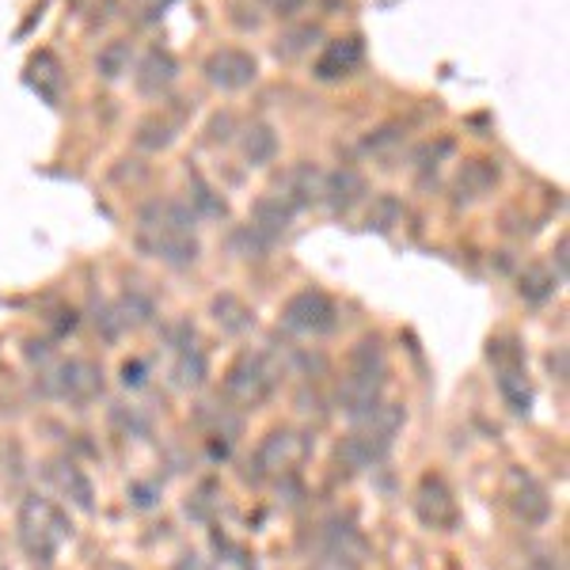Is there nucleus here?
<instances>
[{"instance_id":"cd10ccee","label":"nucleus","mask_w":570,"mask_h":570,"mask_svg":"<svg viewBox=\"0 0 570 570\" xmlns=\"http://www.w3.org/2000/svg\"><path fill=\"white\" fill-rule=\"evenodd\" d=\"M529 570H563V567H556V563H548V559H537Z\"/></svg>"},{"instance_id":"a878e982","label":"nucleus","mask_w":570,"mask_h":570,"mask_svg":"<svg viewBox=\"0 0 570 570\" xmlns=\"http://www.w3.org/2000/svg\"><path fill=\"white\" fill-rule=\"evenodd\" d=\"M312 570H357L351 556H324Z\"/></svg>"},{"instance_id":"dca6fc26","label":"nucleus","mask_w":570,"mask_h":570,"mask_svg":"<svg viewBox=\"0 0 570 570\" xmlns=\"http://www.w3.org/2000/svg\"><path fill=\"white\" fill-rule=\"evenodd\" d=\"M362 195H365V179L354 168H338L324 179V202L335 214H346Z\"/></svg>"},{"instance_id":"ddd939ff","label":"nucleus","mask_w":570,"mask_h":570,"mask_svg":"<svg viewBox=\"0 0 570 570\" xmlns=\"http://www.w3.org/2000/svg\"><path fill=\"white\" fill-rule=\"evenodd\" d=\"M324 171L312 168V164H297L293 171H285V179L278 183V198L285 202L289 209L297 206H312V202L324 198Z\"/></svg>"},{"instance_id":"6e6552de","label":"nucleus","mask_w":570,"mask_h":570,"mask_svg":"<svg viewBox=\"0 0 570 570\" xmlns=\"http://www.w3.org/2000/svg\"><path fill=\"white\" fill-rule=\"evenodd\" d=\"M301 461H305V441H301V434H293V430H274L259 445V453H255V475H259V480H282V475H289Z\"/></svg>"},{"instance_id":"7ed1b4c3","label":"nucleus","mask_w":570,"mask_h":570,"mask_svg":"<svg viewBox=\"0 0 570 570\" xmlns=\"http://www.w3.org/2000/svg\"><path fill=\"white\" fill-rule=\"evenodd\" d=\"M400 426H403V407H389V403H381L370 415L354 419V430L338 445V464H346V472H365V468L381 464L389 456Z\"/></svg>"},{"instance_id":"aec40b11","label":"nucleus","mask_w":570,"mask_h":570,"mask_svg":"<svg viewBox=\"0 0 570 570\" xmlns=\"http://www.w3.org/2000/svg\"><path fill=\"white\" fill-rule=\"evenodd\" d=\"M494 179H499V168H491V164H483V160H472V164H464L461 179H456V190H461V198H480L494 187Z\"/></svg>"},{"instance_id":"423d86ee","label":"nucleus","mask_w":570,"mask_h":570,"mask_svg":"<svg viewBox=\"0 0 570 570\" xmlns=\"http://www.w3.org/2000/svg\"><path fill=\"white\" fill-rule=\"evenodd\" d=\"M282 324H285V331H293V335L320 338V335H327V331H335L338 308H335V301H331L327 293L305 289V293H297V297L285 301Z\"/></svg>"},{"instance_id":"5701e85b","label":"nucleus","mask_w":570,"mask_h":570,"mask_svg":"<svg viewBox=\"0 0 570 570\" xmlns=\"http://www.w3.org/2000/svg\"><path fill=\"white\" fill-rule=\"evenodd\" d=\"M305 39H316V31L312 27H305V31H293V35H285V39L278 42V53H285V58H293V53H301L305 50Z\"/></svg>"},{"instance_id":"c85d7f7f","label":"nucleus","mask_w":570,"mask_h":570,"mask_svg":"<svg viewBox=\"0 0 570 570\" xmlns=\"http://www.w3.org/2000/svg\"><path fill=\"white\" fill-rule=\"evenodd\" d=\"M0 570H8V567H4V563H0Z\"/></svg>"},{"instance_id":"0eeeda50","label":"nucleus","mask_w":570,"mask_h":570,"mask_svg":"<svg viewBox=\"0 0 570 570\" xmlns=\"http://www.w3.org/2000/svg\"><path fill=\"white\" fill-rule=\"evenodd\" d=\"M491 362L499 365V392L505 400V407L513 415H529L532 407V392H529V376H525V362H521V351L513 343H491Z\"/></svg>"},{"instance_id":"20e7f679","label":"nucleus","mask_w":570,"mask_h":570,"mask_svg":"<svg viewBox=\"0 0 570 570\" xmlns=\"http://www.w3.org/2000/svg\"><path fill=\"white\" fill-rule=\"evenodd\" d=\"M16 529H20L23 551L42 567H50L53 556H58V551L66 548V540L72 537V525H69L66 513H61L50 499H39V494L23 499Z\"/></svg>"},{"instance_id":"4468645a","label":"nucleus","mask_w":570,"mask_h":570,"mask_svg":"<svg viewBox=\"0 0 570 570\" xmlns=\"http://www.w3.org/2000/svg\"><path fill=\"white\" fill-rule=\"evenodd\" d=\"M176 77H179L176 58H171L168 50H149L134 72V85L141 96H160V91H168L171 85H176Z\"/></svg>"},{"instance_id":"6ab92c4d","label":"nucleus","mask_w":570,"mask_h":570,"mask_svg":"<svg viewBox=\"0 0 570 570\" xmlns=\"http://www.w3.org/2000/svg\"><path fill=\"white\" fill-rule=\"evenodd\" d=\"M240 153H244V160L252 164V168H263V164H271L274 153H278V137H274L271 126L259 122V126H252V130L244 134Z\"/></svg>"},{"instance_id":"9b49d317","label":"nucleus","mask_w":570,"mask_h":570,"mask_svg":"<svg viewBox=\"0 0 570 570\" xmlns=\"http://www.w3.org/2000/svg\"><path fill=\"white\" fill-rule=\"evenodd\" d=\"M46 389L69 403H85L104 389V376H99L96 365L85 362V357H69V362H61L58 370L46 376Z\"/></svg>"},{"instance_id":"1a4fd4ad","label":"nucleus","mask_w":570,"mask_h":570,"mask_svg":"<svg viewBox=\"0 0 570 570\" xmlns=\"http://www.w3.org/2000/svg\"><path fill=\"white\" fill-rule=\"evenodd\" d=\"M415 513L426 529L449 532L456 525V499L441 475H422L415 487Z\"/></svg>"},{"instance_id":"2eb2a0df","label":"nucleus","mask_w":570,"mask_h":570,"mask_svg":"<svg viewBox=\"0 0 570 570\" xmlns=\"http://www.w3.org/2000/svg\"><path fill=\"white\" fill-rule=\"evenodd\" d=\"M362 53H365L362 39H335L324 53H320V61L312 72H316V80H324V85H331V80H343L362 66Z\"/></svg>"},{"instance_id":"393cba45","label":"nucleus","mask_w":570,"mask_h":570,"mask_svg":"<svg viewBox=\"0 0 570 570\" xmlns=\"http://www.w3.org/2000/svg\"><path fill=\"white\" fill-rule=\"evenodd\" d=\"M266 8H271L274 16H297L301 8L308 4V0H263Z\"/></svg>"},{"instance_id":"bb28decb","label":"nucleus","mask_w":570,"mask_h":570,"mask_svg":"<svg viewBox=\"0 0 570 570\" xmlns=\"http://www.w3.org/2000/svg\"><path fill=\"white\" fill-rule=\"evenodd\" d=\"M145 365L141 362H134V365H126V370H122V381H126V389H130V384H134V389H137V384H141L145 381Z\"/></svg>"},{"instance_id":"39448f33","label":"nucleus","mask_w":570,"mask_h":570,"mask_svg":"<svg viewBox=\"0 0 570 570\" xmlns=\"http://www.w3.org/2000/svg\"><path fill=\"white\" fill-rule=\"evenodd\" d=\"M274 389H278V365L266 354H244L225 376V400L240 411L263 407Z\"/></svg>"},{"instance_id":"f3484780","label":"nucleus","mask_w":570,"mask_h":570,"mask_svg":"<svg viewBox=\"0 0 570 570\" xmlns=\"http://www.w3.org/2000/svg\"><path fill=\"white\" fill-rule=\"evenodd\" d=\"M171 376H176L179 389H198L206 381V354L195 343V331L187 335V343L176 346V365H171Z\"/></svg>"},{"instance_id":"f257e3e1","label":"nucleus","mask_w":570,"mask_h":570,"mask_svg":"<svg viewBox=\"0 0 570 570\" xmlns=\"http://www.w3.org/2000/svg\"><path fill=\"white\" fill-rule=\"evenodd\" d=\"M137 247L168 266H190L198 259L195 209L171 198H156L137 214Z\"/></svg>"},{"instance_id":"412c9836","label":"nucleus","mask_w":570,"mask_h":570,"mask_svg":"<svg viewBox=\"0 0 570 570\" xmlns=\"http://www.w3.org/2000/svg\"><path fill=\"white\" fill-rule=\"evenodd\" d=\"M551 293H556V278H551L548 271H540V266H529V271L521 274V297H525L529 305H540V301H548Z\"/></svg>"},{"instance_id":"b1692460","label":"nucleus","mask_w":570,"mask_h":570,"mask_svg":"<svg viewBox=\"0 0 570 570\" xmlns=\"http://www.w3.org/2000/svg\"><path fill=\"white\" fill-rule=\"evenodd\" d=\"M168 4H171V0H137V12H141L137 20L149 23V20H156V16H164V8H168Z\"/></svg>"},{"instance_id":"4be33fe9","label":"nucleus","mask_w":570,"mask_h":570,"mask_svg":"<svg viewBox=\"0 0 570 570\" xmlns=\"http://www.w3.org/2000/svg\"><path fill=\"white\" fill-rule=\"evenodd\" d=\"M126 66H130V46L126 42H110L104 53H99V61H96V69L104 72L107 80H118L126 72Z\"/></svg>"},{"instance_id":"a211bd4d","label":"nucleus","mask_w":570,"mask_h":570,"mask_svg":"<svg viewBox=\"0 0 570 570\" xmlns=\"http://www.w3.org/2000/svg\"><path fill=\"white\" fill-rule=\"evenodd\" d=\"M289 217H293V209L285 206L282 198H263V202H255V209H252V228L259 236H266V240H274V236L285 233Z\"/></svg>"},{"instance_id":"f8f14e48","label":"nucleus","mask_w":570,"mask_h":570,"mask_svg":"<svg viewBox=\"0 0 570 570\" xmlns=\"http://www.w3.org/2000/svg\"><path fill=\"white\" fill-rule=\"evenodd\" d=\"M202 72H206L209 85L220 88V91H240L259 77V66H255V58L244 50H217L206 58Z\"/></svg>"},{"instance_id":"f03ea898","label":"nucleus","mask_w":570,"mask_h":570,"mask_svg":"<svg viewBox=\"0 0 570 570\" xmlns=\"http://www.w3.org/2000/svg\"><path fill=\"white\" fill-rule=\"evenodd\" d=\"M384 384H389V357L376 338H362L351 351L343 381H338V403L351 419H362L381 407Z\"/></svg>"},{"instance_id":"9d476101","label":"nucleus","mask_w":570,"mask_h":570,"mask_svg":"<svg viewBox=\"0 0 570 570\" xmlns=\"http://www.w3.org/2000/svg\"><path fill=\"white\" fill-rule=\"evenodd\" d=\"M505 502H510V510L518 513L525 525H544V521L551 518L548 491L532 480L529 472H521V468H513V472L505 475Z\"/></svg>"}]
</instances>
